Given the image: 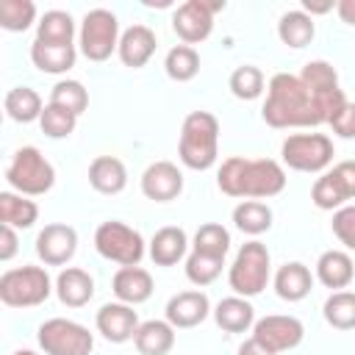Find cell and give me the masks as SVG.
<instances>
[{
  "instance_id": "20",
  "label": "cell",
  "mask_w": 355,
  "mask_h": 355,
  "mask_svg": "<svg viewBox=\"0 0 355 355\" xmlns=\"http://www.w3.org/2000/svg\"><path fill=\"white\" fill-rule=\"evenodd\" d=\"M111 288H114L116 302L141 305L153 294V275L141 266H119L114 280H111Z\"/></svg>"
},
{
  "instance_id": "24",
  "label": "cell",
  "mask_w": 355,
  "mask_h": 355,
  "mask_svg": "<svg viewBox=\"0 0 355 355\" xmlns=\"http://www.w3.org/2000/svg\"><path fill=\"white\" fill-rule=\"evenodd\" d=\"M89 186L100 194H119L128 186V169L116 155H97L89 164Z\"/></svg>"
},
{
  "instance_id": "18",
  "label": "cell",
  "mask_w": 355,
  "mask_h": 355,
  "mask_svg": "<svg viewBox=\"0 0 355 355\" xmlns=\"http://www.w3.org/2000/svg\"><path fill=\"white\" fill-rule=\"evenodd\" d=\"M166 322L175 327V330H189V327H197L208 319L211 313V302H208V294L205 291H180L175 297H169L166 308Z\"/></svg>"
},
{
  "instance_id": "7",
  "label": "cell",
  "mask_w": 355,
  "mask_h": 355,
  "mask_svg": "<svg viewBox=\"0 0 355 355\" xmlns=\"http://www.w3.org/2000/svg\"><path fill=\"white\" fill-rule=\"evenodd\" d=\"M94 250L119 266H139L144 258V239L139 230L119 219H108L94 230Z\"/></svg>"
},
{
  "instance_id": "1",
  "label": "cell",
  "mask_w": 355,
  "mask_h": 355,
  "mask_svg": "<svg viewBox=\"0 0 355 355\" xmlns=\"http://www.w3.org/2000/svg\"><path fill=\"white\" fill-rule=\"evenodd\" d=\"M261 116L269 128H319L324 125V114L316 105L311 89L300 75L277 72L266 83V100Z\"/></svg>"
},
{
  "instance_id": "45",
  "label": "cell",
  "mask_w": 355,
  "mask_h": 355,
  "mask_svg": "<svg viewBox=\"0 0 355 355\" xmlns=\"http://www.w3.org/2000/svg\"><path fill=\"white\" fill-rule=\"evenodd\" d=\"M336 11H338L341 22H347V25L355 28V0H338L336 3Z\"/></svg>"
},
{
  "instance_id": "42",
  "label": "cell",
  "mask_w": 355,
  "mask_h": 355,
  "mask_svg": "<svg viewBox=\"0 0 355 355\" xmlns=\"http://www.w3.org/2000/svg\"><path fill=\"white\" fill-rule=\"evenodd\" d=\"M333 233L347 250H355V205H344L333 214Z\"/></svg>"
},
{
  "instance_id": "27",
  "label": "cell",
  "mask_w": 355,
  "mask_h": 355,
  "mask_svg": "<svg viewBox=\"0 0 355 355\" xmlns=\"http://www.w3.org/2000/svg\"><path fill=\"white\" fill-rule=\"evenodd\" d=\"M75 58H78V50L75 44H44V42H36L31 44V61L36 69L47 72V75H64L75 67Z\"/></svg>"
},
{
  "instance_id": "19",
  "label": "cell",
  "mask_w": 355,
  "mask_h": 355,
  "mask_svg": "<svg viewBox=\"0 0 355 355\" xmlns=\"http://www.w3.org/2000/svg\"><path fill=\"white\" fill-rule=\"evenodd\" d=\"M155 33L147 28V25H130L128 31H122L119 36V47H116V55L125 67L130 69H141L153 53H155Z\"/></svg>"
},
{
  "instance_id": "26",
  "label": "cell",
  "mask_w": 355,
  "mask_h": 355,
  "mask_svg": "<svg viewBox=\"0 0 355 355\" xmlns=\"http://www.w3.org/2000/svg\"><path fill=\"white\" fill-rule=\"evenodd\" d=\"M211 313L225 333H247L255 324V308L247 302V297H239V294L219 300Z\"/></svg>"
},
{
  "instance_id": "29",
  "label": "cell",
  "mask_w": 355,
  "mask_h": 355,
  "mask_svg": "<svg viewBox=\"0 0 355 355\" xmlns=\"http://www.w3.org/2000/svg\"><path fill=\"white\" fill-rule=\"evenodd\" d=\"M39 219V205L17 191H0V225L28 230Z\"/></svg>"
},
{
  "instance_id": "13",
  "label": "cell",
  "mask_w": 355,
  "mask_h": 355,
  "mask_svg": "<svg viewBox=\"0 0 355 355\" xmlns=\"http://www.w3.org/2000/svg\"><path fill=\"white\" fill-rule=\"evenodd\" d=\"M300 78H302V83L311 89V94H313L316 105L322 108L324 119L330 122V116L347 103V97H344L341 86H338V72H336V67H333L330 61L316 58V61H308V64L302 67V75H300Z\"/></svg>"
},
{
  "instance_id": "9",
  "label": "cell",
  "mask_w": 355,
  "mask_h": 355,
  "mask_svg": "<svg viewBox=\"0 0 355 355\" xmlns=\"http://www.w3.org/2000/svg\"><path fill=\"white\" fill-rule=\"evenodd\" d=\"M333 155H336L333 141L324 133H291L280 144L283 164L297 172H324Z\"/></svg>"
},
{
  "instance_id": "30",
  "label": "cell",
  "mask_w": 355,
  "mask_h": 355,
  "mask_svg": "<svg viewBox=\"0 0 355 355\" xmlns=\"http://www.w3.org/2000/svg\"><path fill=\"white\" fill-rule=\"evenodd\" d=\"M277 36H280L283 44L300 50V47H305V44L313 42V36H316V22H313V17H308L302 8L286 11V14L280 17V22H277Z\"/></svg>"
},
{
  "instance_id": "21",
  "label": "cell",
  "mask_w": 355,
  "mask_h": 355,
  "mask_svg": "<svg viewBox=\"0 0 355 355\" xmlns=\"http://www.w3.org/2000/svg\"><path fill=\"white\" fill-rule=\"evenodd\" d=\"M55 294L67 308H83L94 297V277L80 266H67L55 277Z\"/></svg>"
},
{
  "instance_id": "41",
  "label": "cell",
  "mask_w": 355,
  "mask_h": 355,
  "mask_svg": "<svg viewBox=\"0 0 355 355\" xmlns=\"http://www.w3.org/2000/svg\"><path fill=\"white\" fill-rule=\"evenodd\" d=\"M39 125H42V133H44V136H50V139H67V136L75 130L78 116H75L72 111L55 105V103H47L44 111H42Z\"/></svg>"
},
{
  "instance_id": "33",
  "label": "cell",
  "mask_w": 355,
  "mask_h": 355,
  "mask_svg": "<svg viewBox=\"0 0 355 355\" xmlns=\"http://www.w3.org/2000/svg\"><path fill=\"white\" fill-rule=\"evenodd\" d=\"M233 225L247 236H261L272 227V208L261 200H241L233 208Z\"/></svg>"
},
{
  "instance_id": "32",
  "label": "cell",
  "mask_w": 355,
  "mask_h": 355,
  "mask_svg": "<svg viewBox=\"0 0 355 355\" xmlns=\"http://www.w3.org/2000/svg\"><path fill=\"white\" fill-rule=\"evenodd\" d=\"M72 39H75V22L61 8L44 11L42 19L36 22V42H44V44H72Z\"/></svg>"
},
{
  "instance_id": "39",
  "label": "cell",
  "mask_w": 355,
  "mask_h": 355,
  "mask_svg": "<svg viewBox=\"0 0 355 355\" xmlns=\"http://www.w3.org/2000/svg\"><path fill=\"white\" fill-rule=\"evenodd\" d=\"M50 103H55V105L72 111L75 116H80V114L86 111V105H89V92L83 89L80 80L67 78V80H58V83L50 89Z\"/></svg>"
},
{
  "instance_id": "2",
  "label": "cell",
  "mask_w": 355,
  "mask_h": 355,
  "mask_svg": "<svg viewBox=\"0 0 355 355\" xmlns=\"http://www.w3.org/2000/svg\"><path fill=\"white\" fill-rule=\"evenodd\" d=\"M216 186L227 197L239 200H266L286 189V172L275 158H241L233 155L222 161L216 172Z\"/></svg>"
},
{
  "instance_id": "47",
  "label": "cell",
  "mask_w": 355,
  "mask_h": 355,
  "mask_svg": "<svg viewBox=\"0 0 355 355\" xmlns=\"http://www.w3.org/2000/svg\"><path fill=\"white\" fill-rule=\"evenodd\" d=\"M333 8V0H327V3H313V0H302V11L308 14V17H313V14H327Z\"/></svg>"
},
{
  "instance_id": "5",
  "label": "cell",
  "mask_w": 355,
  "mask_h": 355,
  "mask_svg": "<svg viewBox=\"0 0 355 355\" xmlns=\"http://www.w3.org/2000/svg\"><path fill=\"white\" fill-rule=\"evenodd\" d=\"M6 180L17 194L39 197L53 189L55 169L36 147H19L11 158V164L6 166Z\"/></svg>"
},
{
  "instance_id": "3",
  "label": "cell",
  "mask_w": 355,
  "mask_h": 355,
  "mask_svg": "<svg viewBox=\"0 0 355 355\" xmlns=\"http://www.w3.org/2000/svg\"><path fill=\"white\" fill-rule=\"evenodd\" d=\"M178 158L194 172H205L219 158V119L211 111H191L183 119Z\"/></svg>"
},
{
  "instance_id": "23",
  "label": "cell",
  "mask_w": 355,
  "mask_h": 355,
  "mask_svg": "<svg viewBox=\"0 0 355 355\" xmlns=\"http://www.w3.org/2000/svg\"><path fill=\"white\" fill-rule=\"evenodd\" d=\"M186 250H189L186 230L175 227V225H166V227L155 230L153 239H150V258H153L155 266H175L178 261H183Z\"/></svg>"
},
{
  "instance_id": "38",
  "label": "cell",
  "mask_w": 355,
  "mask_h": 355,
  "mask_svg": "<svg viewBox=\"0 0 355 355\" xmlns=\"http://www.w3.org/2000/svg\"><path fill=\"white\" fill-rule=\"evenodd\" d=\"M227 86L239 100H258L263 94V72L255 64H241L230 72Z\"/></svg>"
},
{
  "instance_id": "44",
  "label": "cell",
  "mask_w": 355,
  "mask_h": 355,
  "mask_svg": "<svg viewBox=\"0 0 355 355\" xmlns=\"http://www.w3.org/2000/svg\"><path fill=\"white\" fill-rule=\"evenodd\" d=\"M19 250V239H17V230L8 227V225H0V261H11Z\"/></svg>"
},
{
  "instance_id": "37",
  "label": "cell",
  "mask_w": 355,
  "mask_h": 355,
  "mask_svg": "<svg viewBox=\"0 0 355 355\" xmlns=\"http://www.w3.org/2000/svg\"><path fill=\"white\" fill-rule=\"evenodd\" d=\"M36 19V3L33 0H0V28L11 33H22Z\"/></svg>"
},
{
  "instance_id": "12",
  "label": "cell",
  "mask_w": 355,
  "mask_h": 355,
  "mask_svg": "<svg viewBox=\"0 0 355 355\" xmlns=\"http://www.w3.org/2000/svg\"><path fill=\"white\" fill-rule=\"evenodd\" d=\"M225 8V0H186L172 14V31L183 44H200L214 31V14Z\"/></svg>"
},
{
  "instance_id": "40",
  "label": "cell",
  "mask_w": 355,
  "mask_h": 355,
  "mask_svg": "<svg viewBox=\"0 0 355 355\" xmlns=\"http://www.w3.org/2000/svg\"><path fill=\"white\" fill-rule=\"evenodd\" d=\"M222 266H225V258H211V255L191 250V255L186 258V277L197 288H202V286H211L222 275Z\"/></svg>"
},
{
  "instance_id": "25",
  "label": "cell",
  "mask_w": 355,
  "mask_h": 355,
  "mask_svg": "<svg viewBox=\"0 0 355 355\" xmlns=\"http://www.w3.org/2000/svg\"><path fill=\"white\" fill-rule=\"evenodd\" d=\"M311 286H313V275L305 263L300 261H288L283 263L277 272H275V291L280 300L286 302H300L311 294Z\"/></svg>"
},
{
  "instance_id": "15",
  "label": "cell",
  "mask_w": 355,
  "mask_h": 355,
  "mask_svg": "<svg viewBox=\"0 0 355 355\" xmlns=\"http://www.w3.org/2000/svg\"><path fill=\"white\" fill-rule=\"evenodd\" d=\"M75 250H78V233L72 225L53 222L44 225L36 236V255L47 266H64L75 255Z\"/></svg>"
},
{
  "instance_id": "48",
  "label": "cell",
  "mask_w": 355,
  "mask_h": 355,
  "mask_svg": "<svg viewBox=\"0 0 355 355\" xmlns=\"http://www.w3.org/2000/svg\"><path fill=\"white\" fill-rule=\"evenodd\" d=\"M11 355H36L33 349H17V352H11Z\"/></svg>"
},
{
  "instance_id": "4",
  "label": "cell",
  "mask_w": 355,
  "mask_h": 355,
  "mask_svg": "<svg viewBox=\"0 0 355 355\" xmlns=\"http://www.w3.org/2000/svg\"><path fill=\"white\" fill-rule=\"evenodd\" d=\"M272 277V258L263 241L252 239L247 244H241V250L236 252L230 269H227V283L239 297H255L266 288Z\"/></svg>"
},
{
  "instance_id": "22",
  "label": "cell",
  "mask_w": 355,
  "mask_h": 355,
  "mask_svg": "<svg viewBox=\"0 0 355 355\" xmlns=\"http://www.w3.org/2000/svg\"><path fill=\"white\" fill-rule=\"evenodd\" d=\"M355 277V263L349 258V252L344 250H324L316 261V280L333 291H341L352 283Z\"/></svg>"
},
{
  "instance_id": "46",
  "label": "cell",
  "mask_w": 355,
  "mask_h": 355,
  "mask_svg": "<svg viewBox=\"0 0 355 355\" xmlns=\"http://www.w3.org/2000/svg\"><path fill=\"white\" fill-rule=\"evenodd\" d=\"M236 355H275V352H269L266 347H261V344H258V341L250 336V338H247V341L239 347V352H236Z\"/></svg>"
},
{
  "instance_id": "36",
  "label": "cell",
  "mask_w": 355,
  "mask_h": 355,
  "mask_svg": "<svg viewBox=\"0 0 355 355\" xmlns=\"http://www.w3.org/2000/svg\"><path fill=\"white\" fill-rule=\"evenodd\" d=\"M191 247H194V252H202V255H211V258H225L227 250H230V233L219 222H205V225L197 227Z\"/></svg>"
},
{
  "instance_id": "17",
  "label": "cell",
  "mask_w": 355,
  "mask_h": 355,
  "mask_svg": "<svg viewBox=\"0 0 355 355\" xmlns=\"http://www.w3.org/2000/svg\"><path fill=\"white\" fill-rule=\"evenodd\" d=\"M94 324H97V333L111 341V344H125L136 336L139 330V316L133 311V305H125V302H105L97 316H94Z\"/></svg>"
},
{
  "instance_id": "8",
  "label": "cell",
  "mask_w": 355,
  "mask_h": 355,
  "mask_svg": "<svg viewBox=\"0 0 355 355\" xmlns=\"http://www.w3.org/2000/svg\"><path fill=\"white\" fill-rule=\"evenodd\" d=\"M36 338L44 355H92L94 349V336L89 333V327L64 316L42 322Z\"/></svg>"
},
{
  "instance_id": "6",
  "label": "cell",
  "mask_w": 355,
  "mask_h": 355,
  "mask_svg": "<svg viewBox=\"0 0 355 355\" xmlns=\"http://www.w3.org/2000/svg\"><path fill=\"white\" fill-rule=\"evenodd\" d=\"M53 294V283L47 269L42 266H19L6 269L0 275V300L8 308H36Z\"/></svg>"
},
{
  "instance_id": "16",
  "label": "cell",
  "mask_w": 355,
  "mask_h": 355,
  "mask_svg": "<svg viewBox=\"0 0 355 355\" xmlns=\"http://www.w3.org/2000/svg\"><path fill=\"white\" fill-rule=\"evenodd\" d=\"M183 191V172L172 161H153L141 172V194L155 202L178 200Z\"/></svg>"
},
{
  "instance_id": "10",
  "label": "cell",
  "mask_w": 355,
  "mask_h": 355,
  "mask_svg": "<svg viewBox=\"0 0 355 355\" xmlns=\"http://www.w3.org/2000/svg\"><path fill=\"white\" fill-rule=\"evenodd\" d=\"M119 22L116 14L108 8H92L86 11L78 39H80V53L89 61H105L111 58V53L119 47Z\"/></svg>"
},
{
  "instance_id": "31",
  "label": "cell",
  "mask_w": 355,
  "mask_h": 355,
  "mask_svg": "<svg viewBox=\"0 0 355 355\" xmlns=\"http://www.w3.org/2000/svg\"><path fill=\"white\" fill-rule=\"evenodd\" d=\"M3 105H6V114L14 122H22V125L42 119V111H44L39 92L31 89V86H14V89H8Z\"/></svg>"
},
{
  "instance_id": "35",
  "label": "cell",
  "mask_w": 355,
  "mask_h": 355,
  "mask_svg": "<svg viewBox=\"0 0 355 355\" xmlns=\"http://www.w3.org/2000/svg\"><path fill=\"white\" fill-rule=\"evenodd\" d=\"M164 69L172 80L186 83L200 72V53L189 44H175L164 58Z\"/></svg>"
},
{
  "instance_id": "28",
  "label": "cell",
  "mask_w": 355,
  "mask_h": 355,
  "mask_svg": "<svg viewBox=\"0 0 355 355\" xmlns=\"http://www.w3.org/2000/svg\"><path fill=\"white\" fill-rule=\"evenodd\" d=\"M133 344L141 355H166L175 347V327L166 319H147L139 324Z\"/></svg>"
},
{
  "instance_id": "43",
  "label": "cell",
  "mask_w": 355,
  "mask_h": 355,
  "mask_svg": "<svg viewBox=\"0 0 355 355\" xmlns=\"http://www.w3.org/2000/svg\"><path fill=\"white\" fill-rule=\"evenodd\" d=\"M327 125L333 128L336 136H341V139H355V103L347 100V103L330 116Z\"/></svg>"
},
{
  "instance_id": "14",
  "label": "cell",
  "mask_w": 355,
  "mask_h": 355,
  "mask_svg": "<svg viewBox=\"0 0 355 355\" xmlns=\"http://www.w3.org/2000/svg\"><path fill=\"white\" fill-rule=\"evenodd\" d=\"M252 338L266 347L269 352L280 355L286 349H294L302 344L305 338V327L297 316H286V313H272V316H263L252 324Z\"/></svg>"
},
{
  "instance_id": "34",
  "label": "cell",
  "mask_w": 355,
  "mask_h": 355,
  "mask_svg": "<svg viewBox=\"0 0 355 355\" xmlns=\"http://www.w3.org/2000/svg\"><path fill=\"white\" fill-rule=\"evenodd\" d=\"M324 322L336 330H355V291H333L322 305Z\"/></svg>"
},
{
  "instance_id": "11",
  "label": "cell",
  "mask_w": 355,
  "mask_h": 355,
  "mask_svg": "<svg viewBox=\"0 0 355 355\" xmlns=\"http://www.w3.org/2000/svg\"><path fill=\"white\" fill-rule=\"evenodd\" d=\"M311 200L319 211H338L355 200V161H338L333 169H324L313 189Z\"/></svg>"
}]
</instances>
